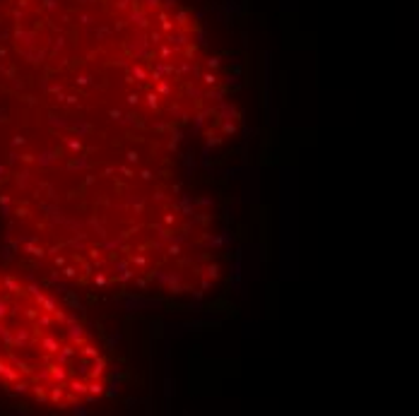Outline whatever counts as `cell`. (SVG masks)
<instances>
[{"label":"cell","instance_id":"1","mask_svg":"<svg viewBox=\"0 0 419 416\" xmlns=\"http://www.w3.org/2000/svg\"><path fill=\"white\" fill-rule=\"evenodd\" d=\"M111 383L89 327L32 279L0 270V387L48 409L97 402Z\"/></svg>","mask_w":419,"mask_h":416}]
</instances>
